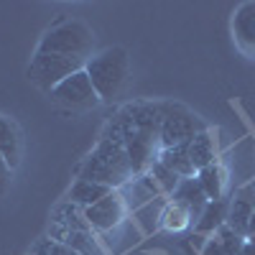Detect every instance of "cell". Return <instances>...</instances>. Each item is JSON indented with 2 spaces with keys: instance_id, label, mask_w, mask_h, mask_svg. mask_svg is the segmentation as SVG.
Returning <instances> with one entry per match:
<instances>
[{
  "instance_id": "603a6c76",
  "label": "cell",
  "mask_w": 255,
  "mask_h": 255,
  "mask_svg": "<svg viewBox=\"0 0 255 255\" xmlns=\"http://www.w3.org/2000/svg\"><path fill=\"white\" fill-rule=\"evenodd\" d=\"M31 255H79L77 250H72V248H67L64 243H59V240H54V238H41L36 245H33V250H31Z\"/></svg>"
},
{
  "instance_id": "cb8c5ba5",
  "label": "cell",
  "mask_w": 255,
  "mask_h": 255,
  "mask_svg": "<svg viewBox=\"0 0 255 255\" xmlns=\"http://www.w3.org/2000/svg\"><path fill=\"white\" fill-rule=\"evenodd\" d=\"M10 176H13V166L5 161V156H0V191L10 186Z\"/></svg>"
},
{
  "instance_id": "484cf974",
  "label": "cell",
  "mask_w": 255,
  "mask_h": 255,
  "mask_svg": "<svg viewBox=\"0 0 255 255\" xmlns=\"http://www.w3.org/2000/svg\"><path fill=\"white\" fill-rule=\"evenodd\" d=\"M253 232H255V215H253V220H250V225H248V235H245V238H250Z\"/></svg>"
},
{
  "instance_id": "9c48e42d",
  "label": "cell",
  "mask_w": 255,
  "mask_h": 255,
  "mask_svg": "<svg viewBox=\"0 0 255 255\" xmlns=\"http://www.w3.org/2000/svg\"><path fill=\"white\" fill-rule=\"evenodd\" d=\"M128 215V204L123 199L120 191H110L105 199H100L97 204L84 209V220L90 222V227L95 232H113L125 222Z\"/></svg>"
},
{
  "instance_id": "7c38bea8",
  "label": "cell",
  "mask_w": 255,
  "mask_h": 255,
  "mask_svg": "<svg viewBox=\"0 0 255 255\" xmlns=\"http://www.w3.org/2000/svg\"><path fill=\"white\" fill-rule=\"evenodd\" d=\"M184 151H186V158L194 166L197 174L202 168L212 166L215 161H220L217 158V135H215V130H209V128L202 130L199 135H194L189 143H184Z\"/></svg>"
},
{
  "instance_id": "d4e9b609",
  "label": "cell",
  "mask_w": 255,
  "mask_h": 255,
  "mask_svg": "<svg viewBox=\"0 0 255 255\" xmlns=\"http://www.w3.org/2000/svg\"><path fill=\"white\" fill-rule=\"evenodd\" d=\"M238 255H255V245H253V243H248V240H245V245H243V248H240V253H238Z\"/></svg>"
},
{
  "instance_id": "52a82bcc",
  "label": "cell",
  "mask_w": 255,
  "mask_h": 255,
  "mask_svg": "<svg viewBox=\"0 0 255 255\" xmlns=\"http://www.w3.org/2000/svg\"><path fill=\"white\" fill-rule=\"evenodd\" d=\"M84 64H87V59L36 51L33 59H31V64H28V79L36 84V87L51 92L54 87H59L64 79H69L72 74L82 72Z\"/></svg>"
},
{
  "instance_id": "e0dca14e",
  "label": "cell",
  "mask_w": 255,
  "mask_h": 255,
  "mask_svg": "<svg viewBox=\"0 0 255 255\" xmlns=\"http://www.w3.org/2000/svg\"><path fill=\"white\" fill-rule=\"evenodd\" d=\"M243 245H245V238H240L238 232H232L225 225L209 235V240L202 248V255H238Z\"/></svg>"
},
{
  "instance_id": "d6986e66",
  "label": "cell",
  "mask_w": 255,
  "mask_h": 255,
  "mask_svg": "<svg viewBox=\"0 0 255 255\" xmlns=\"http://www.w3.org/2000/svg\"><path fill=\"white\" fill-rule=\"evenodd\" d=\"M0 156H5V161L15 168L20 158V133L10 118L0 115Z\"/></svg>"
},
{
  "instance_id": "9a60e30c",
  "label": "cell",
  "mask_w": 255,
  "mask_h": 255,
  "mask_svg": "<svg viewBox=\"0 0 255 255\" xmlns=\"http://www.w3.org/2000/svg\"><path fill=\"white\" fill-rule=\"evenodd\" d=\"M202 189H204V194L212 199H227V191H230V171H227V166L222 161H215L212 166L202 168V171L197 174Z\"/></svg>"
},
{
  "instance_id": "4316f807",
  "label": "cell",
  "mask_w": 255,
  "mask_h": 255,
  "mask_svg": "<svg viewBox=\"0 0 255 255\" xmlns=\"http://www.w3.org/2000/svg\"><path fill=\"white\" fill-rule=\"evenodd\" d=\"M245 240H248V243H253V245H255V232H253V235H250V238H245Z\"/></svg>"
},
{
  "instance_id": "ffe728a7",
  "label": "cell",
  "mask_w": 255,
  "mask_h": 255,
  "mask_svg": "<svg viewBox=\"0 0 255 255\" xmlns=\"http://www.w3.org/2000/svg\"><path fill=\"white\" fill-rule=\"evenodd\" d=\"M194 225V217L189 215V209H184L181 204H176L174 199H166L163 212H161V227L166 232H184Z\"/></svg>"
},
{
  "instance_id": "5bb4252c",
  "label": "cell",
  "mask_w": 255,
  "mask_h": 255,
  "mask_svg": "<svg viewBox=\"0 0 255 255\" xmlns=\"http://www.w3.org/2000/svg\"><path fill=\"white\" fill-rule=\"evenodd\" d=\"M171 199H174L176 204H181L184 209H189V215L194 217V222H197V217L204 212V207L209 204V197L204 194V189H202V184H199V179H197V176H191V179H181V181H179V186L174 189Z\"/></svg>"
},
{
  "instance_id": "44dd1931",
  "label": "cell",
  "mask_w": 255,
  "mask_h": 255,
  "mask_svg": "<svg viewBox=\"0 0 255 255\" xmlns=\"http://www.w3.org/2000/svg\"><path fill=\"white\" fill-rule=\"evenodd\" d=\"M158 161L168 168V171H174L179 179H191V176H197L194 166H191V163H189V158H186L184 145H176V148H163V151L158 153Z\"/></svg>"
},
{
  "instance_id": "2e32d148",
  "label": "cell",
  "mask_w": 255,
  "mask_h": 255,
  "mask_svg": "<svg viewBox=\"0 0 255 255\" xmlns=\"http://www.w3.org/2000/svg\"><path fill=\"white\" fill-rule=\"evenodd\" d=\"M227 209H230V199H212L204 212L197 217L194 222V232L197 235H212L220 227L227 225Z\"/></svg>"
},
{
  "instance_id": "5b68a950",
  "label": "cell",
  "mask_w": 255,
  "mask_h": 255,
  "mask_svg": "<svg viewBox=\"0 0 255 255\" xmlns=\"http://www.w3.org/2000/svg\"><path fill=\"white\" fill-rule=\"evenodd\" d=\"M92 49H95V33L87 23H82V20H61V23L51 26L41 36L36 51L90 59Z\"/></svg>"
},
{
  "instance_id": "8992f818",
  "label": "cell",
  "mask_w": 255,
  "mask_h": 255,
  "mask_svg": "<svg viewBox=\"0 0 255 255\" xmlns=\"http://www.w3.org/2000/svg\"><path fill=\"white\" fill-rule=\"evenodd\" d=\"M207 130V125L197 113H191L186 105L179 102H161V128H158V143L163 148H176L189 143L194 135Z\"/></svg>"
},
{
  "instance_id": "7a4b0ae2",
  "label": "cell",
  "mask_w": 255,
  "mask_h": 255,
  "mask_svg": "<svg viewBox=\"0 0 255 255\" xmlns=\"http://www.w3.org/2000/svg\"><path fill=\"white\" fill-rule=\"evenodd\" d=\"M135 174H133L125 140L113 130L110 125H105V130L100 135V143L95 145V151L87 156V161H84L82 168H79V179L97 181V184H105V186L118 191Z\"/></svg>"
},
{
  "instance_id": "ac0fdd59",
  "label": "cell",
  "mask_w": 255,
  "mask_h": 255,
  "mask_svg": "<svg viewBox=\"0 0 255 255\" xmlns=\"http://www.w3.org/2000/svg\"><path fill=\"white\" fill-rule=\"evenodd\" d=\"M110 191H115V189L105 186V184H97V181L77 179V181L72 184V189H69V199H67V202H72V204H77V207H82V209H87V207L97 204L100 199H105Z\"/></svg>"
},
{
  "instance_id": "8fae6325",
  "label": "cell",
  "mask_w": 255,
  "mask_h": 255,
  "mask_svg": "<svg viewBox=\"0 0 255 255\" xmlns=\"http://www.w3.org/2000/svg\"><path fill=\"white\" fill-rule=\"evenodd\" d=\"M253 215H255V189L248 184V186H240L235 194H232V199H230L227 227H230L232 232H238L240 238H245Z\"/></svg>"
},
{
  "instance_id": "4fadbf2b",
  "label": "cell",
  "mask_w": 255,
  "mask_h": 255,
  "mask_svg": "<svg viewBox=\"0 0 255 255\" xmlns=\"http://www.w3.org/2000/svg\"><path fill=\"white\" fill-rule=\"evenodd\" d=\"M118 191L123 194L128 209H140L145 204H151L153 199H158V194H161V189H158V184H156V179L151 174L133 176L130 181H128L123 189H118Z\"/></svg>"
},
{
  "instance_id": "277c9868",
  "label": "cell",
  "mask_w": 255,
  "mask_h": 255,
  "mask_svg": "<svg viewBox=\"0 0 255 255\" xmlns=\"http://www.w3.org/2000/svg\"><path fill=\"white\" fill-rule=\"evenodd\" d=\"M90 222L84 220V209H77V204L64 202L54 209L51 225H49V238L64 243L67 248L77 250L79 255H97V240L92 235Z\"/></svg>"
},
{
  "instance_id": "ba28073f",
  "label": "cell",
  "mask_w": 255,
  "mask_h": 255,
  "mask_svg": "<svg viewBox=\"0 0 255 255\" xmlns=\"http://www.w3.org/2000/svg\"><path fill=\"white\" fill-rule=\"evenodd\" d=\"M49 95H51V102H56L64 110H90V108H97L102 102L84 69L72 74L69 79H64Z\"/></svg>"
},
{
  "instance_id": "30bf717a",
  "label": "cell",
  "mask_w": 255,
  "mask_h": 255,
  "mask_svg": "<svg viewBox=\"0 0 255 255\" xmlns=\"http://www.w3.org/2000/svg\"><path fill=\"white\" fill-rule=\"evenodd\" d=\"M232 41L248 59H255V3H243L232 13Z\"/></svg>"
},
{
  "instance_id": "7402d4cb",
  "label": "cell",
  "mask_w": 255,
  "mask_h": 255,
  "mask_svg": "<svg viewBox=\"0 0 255 255\" xmlns=\"http://www.w3.org/2000/svg\"><path fill=\"white\" fill-rule=\"evenodd\" d=\"M148 174H151V176L156 179L158 189H161V191H168V194H174V189H176V186H179V181H181L174 171H168V168H166L161 161H156V163L151 166V171H148Z\"/></svg>"
},
{
  "instance_id": "3957f363",
  "label": "cell",
  "mask_w": 255,
  "mask_h": 255,
  "mask_svg": "<svg viewBox=\"0 0 255 255\" xmlns=\"http://www.w3.org/2000/svg\"><path fill=\"white\" fill-rule=\"evenodd\" d=\"M128 69H130V61L123 46H110L100 54H92L84 64V72L102 102H113L120 95L128 82Z\"/></svg>"
},
{
  "instance_id": "6da1fadb",
  "label": "cell",
  "mask_w": 255,
  "mask_h": 255,
  "mask_svg": "<svg viewBox=\"0 0 255 255\" xmlns=\"http://www.w3.org/2000/svg\"><path fill=\"white\" fill-rule=\"evenodd\" d=\"M108 125L125 140L133 174L140 176L151 171V166L158 161L161 153V102H128Z\"/></svg>"
},
{
  "instance_id": "83f0119b",
  "label": "cell",
  "mask_w": 255,
  "mask_h": 255,
  "mask_svg": "<svg viewBox=\"0 0 255 255\" xmlns=\"http://www.w3.org/2000/svg\"><path fill=\"white\" fill-rule=\"evenodd\" d=\"M250 186H253V189H255V179H253V181H250Z\"/></svg>"
}]
</instances>
